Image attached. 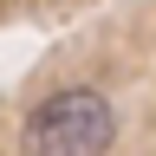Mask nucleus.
<instances>
[{"label":"nucleus","instance_id":"obj_1","mask_svg":"<svg viewBox=\"0 0 156 156\" xmlns=\"http://www.w3.org/2000/svg\"><path fill=\"white\" fill-rule=\"evenodd\" d=\"M111 143H117V111L91 85L39 98L20 130V156H111Z\"/></svg>","mask_w":156,"mask_h":156}]
</instances>
